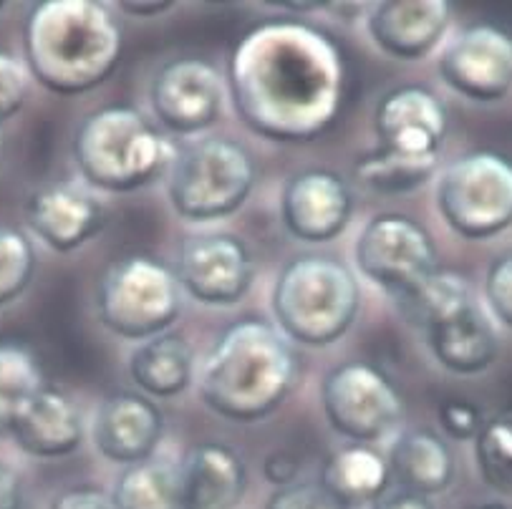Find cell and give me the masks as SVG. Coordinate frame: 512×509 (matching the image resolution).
Masks as SVG:
<instances>
[{
    "instance_id": "1",
    "label": "cell",
    "mask_w": 512,
    "mask_h": 509,
    "mask_svg": "<svg viewBox=\"0 0 512 509\" xmlns=\"http://www.w3.org/2000/svg\"><path fill=\"white\" fill-rule=\"evenodd\" d=\"M346 69L336 43L298 21L260 23L230 58V91L258 137L303 144L331 129L344 104Z\"/></svg>"
},
{
    "instance_id": "2",
    "label": "cell",
    "mask_w": 512,
    "mask_h": 509,
    "mask_svg": "<svg viewBox=\"0 0 512 509\" xmlns=\"http://www.w3.org/2000/svg\"><path fill=\"white\" fill-rule=\"evenodd\" d=\"M296 353L283 333L258 318L227 326L200 368L207 409L250 424L280 409L296 384Z\"/></svg>"
},
{
    "instance_id": "3",
    "label": "cell",
    "mask_w": 512,
    "mask_h": 509,
    "mask_svg": "<svg viewBox=\"0 0 512 509\" xmlns=\"http://www.w3.org/2000/svg\"><path fill=\"white\" fill-rule=\"evenodd\" d=\"M23 51L33 79L76 96L104 84L122 56V28L91 0H46L26 21Z\"/></svg>"
},
{
    "instance_id": "4",
    "label": "cell",
    "mask_w": 512,
    "mask_h": 509,
    "mask_svg": "<svg viewBox=\"0 0 512 509\" xmlns=\"http://www.w3.org/2000/svg\"><path fill=\"white\" fill-rule=\"evenodd\" d=\"M175 157L164 134L132 106H104L74 134V159L84 182L114 195L149 187Z\"/></svg>"
},
{
    "instance_id": "5",
    "label": "cell",
    "mask_w": 512,
    "mask_h": 509,
    "mask_svg": "<svg viewBox=\"0 0 512 509\" xmlns=\"http://www.w3.org/2000/svg\"><path fill=\"white\" fill-rule=\"evenodd\" d=\"M361 308L356 275L328 255H298L280 270L273 288V313L280 333L308 348L341 341Z\"/></svg>"
},
{
    "instance_id": "6",
    "label": "cell",
    "mask_w": 512,
    "mask_h": 509,
    "mask_svg": "<svg viewBox=\"0 0 512 509\" xmlns=\"http://www.w3.org/2000/svg\"><path fill=\"white\" fill-rule=\"evenodd\" d=\"M255 184V162L235 139L205 137L172 162L167 195L180 217L215 222L243 210Z\"/></svg>"
},
{
    "instance_id": "7",
    "label": "cell",
    "mask_w": 512,
    "mask_h": 509,
    "mask_svg": "<svg viewBox=\"0 0 512 509\" xmlns=\"http://www.w3.org/2000/svg\"><path fill=\"white\" fill-rule=\"evenodd\" d=\"M96 313L101 326L127 341H149L182 313V288L175 270L159 260L132 255L111 263L96 290Z\"/></svg>"
},
{
    "instance_id": "8",
    "label": "cell",
    "mask_w": 512,
    "mask_h": 509,
    "mask_svg": "<svg viewBox=\"0 0 512 509\" xmlns=\"http://www.w3.org/2000/svg\"><path fill=\"white\" fill-rule=\"evenodd\" d=\"M437 207L452 232L490 240L512 227V162L495 152L454 159L437 184Z\"/></svg>"
},
{
    "instance_id": "9",
    "label": "cell",
    "mask_w": 512,
    "mask_h": 509,
    "mask_svg": "<svg viewBox=\"0 0 512 509\" xmlns=\"http://www.w3.org/2000/svg\"><path fill=\"white\" fill-rule=\"evenodd\" d=\"M321 404L333 431L356 444H376L399 431L404 401L389 378L371 363L336 366L321 386Z\"/></svg>"
},
{
    "instance_id": "10",
    "label": "cell",
    "mask_w": 512,
    "mask_h": 509,
    "mask_svg": "<svg viewBox=\"0 0 512 509\" xmlns=\"http://www.w3.org/2000/svg\"><path fill=\"white\" fill-rule=\"evenodd\" d=\"M356 265L369 283L394 300L439 270L437 245L422 222L399 212H384L371 217L361 230Z\"/></svg>"
},
{
    "instance_id": "11",
    "label": "cell",
    "mask_w": 512,
    "mask_h": 509,
    "mask_svg": "<svg viewBox=\"0 0 512 509\" xmlns=\"http://www.w3.org/2000/svg\"><path fill=\"white\" fill-rule=\"evenodd\" d=\"M374 126L379 152L402 162L439 167L449 119L439 96L427 86L404 84L381 96Z\"/></svg>"
},
{
    "instance_id": "12",
    "label": "cell",
    "mask_w": 512,
    "mask_h": 509,
    "mask_svg": "<svg viewBox=\"0 0 512 509\" xmlns=\"http://www.w3.org/2000/svg\"><path fill=\"white\" fill-rule=\"evenodd\" d=\"M439 76L477 104L502 101L512 91V36L490 23L462 28L439 56Z\"/></svg>"
},
{
    "instance_id": "13",
    "label": "cell",
    "mask_w": 512,
    "mask_h": 509,
    "mask_svg": "<svg viewBox=\"0 0 512 509\" xmlns=\"http://www.w3.org/2000/svg\"><path fill=\"white\" fill-rule=\"evenodd\" d=\"M177 280L202 305H235L248 295L255 278L253 255L240 237L225 232L192 235L177 255Z\"/></svg>"
},
{
    "instance_id": "14",
    "label": "cell",
    "mask_w": 512,
    "mask_h": 509,
    "mask_svg": "<svg viewBox=\"0 0 512 509\" xmlns=\"http://www.w3.org/2000/svg\"><path fill=\"white\" fill-rule=\"evenodd\" d=\"M154 116L180 137L205 132L222 114V76L205 58H175L154 74Z\"/></svg>"
},
{
    "instance_id": "15",
    "label": "cell",
    "mask_w": 512,
    "mask_h": 509,
    "mask_svg": "<svg viewBox=\"0 0 512 509\" xmlns=\"http://www.w3.org/2000/svg\"><path fill=\"white\" fill-rule=\"evenodd\" d=\"M280 215L296 240L321 245L336 240L349 227L354 195L349 182L333 169H303L283 187Z\"/></svg>"
},
{
    "instance_id": "16",
    "label": "cell",
    "mask_w": 512,
    "mask_h": 509,
    "mask_svg": "<svg viewBox=\"0 0 512 509\" xmlns=\"http://www.w3.org/2000/svg\"><path fill=\"white\" fill-rule=\"evenodd\" d=\"M422 331L434 361L454 376H477L490 371L500 356L495 323L475 293L444 310Z\"/></svg>"
},
{
    "instance_id": "17",
    "label": "cell",
    "mask_w": 512,
    "mask_h": 509,
    "mask_svg": "<svg viewBox=\"0 0 512 509\" xmlns=\"http://www.w3.org/2000/svg\"><path fill=\"white\" fill-rule=\"evenodd\" d=\"M164 434V416L147 396L119 391L99 404L91 426L94 447L114 464L144 462L154 457Z\"/></svg>"
},
{
    "instance_id": "18",
    "label": "cell",
    "mask_w": 512,
    "mask_h": 509,
    "mask_svg": "<svg viewBox=\"0 0 512 509\" xmlns=\"http://www.w3.org/2000/svg\"><path fill=\"white\" fill-rule=\"evenodd\" d=\"M28 227L53 252H74L104 230L99 202L69 182L43 184L26 202Z\"/></svg>"
},
{
    "instance_id": "19",
    "label": "cell",
    "mask_w": 512,
    "mask_h": 509,
    "mask_svg": "<svg viewBox=\"0 0 512 509\" xmlns=\"http://www.w3.org/2000/svg\"><path fill=\"white\" fill-rule=\"evenodd\" d=\"M452 8L444 0H386L366 18V31L379 51L399 61L429 56L447 33Z\"/></svg>"
},
{
    "instance_id": "20",
    "label": "cell",
    "mask_w": 512,
    "mask_h": 509,
    "mask_svg": "<svg viewBox=\"0 0 512 509\" xmlns=\"http://www.w3.org/2000/svg\"><path fill=\"white\" fill-rule=\"evenodd\" d=\"M11 436L21 452L31 457H69L84 441V419L79 406L64 391L43 386L18 411Z\"/></svg>"
},
{
    "instance_id": "21",
    "label": "cell",
    "mask_w": 512,
    "mask_h": 509,
    "mask_svg": "<svg viewBox=\"0 0 512 509\" xmlns=\"http://www.w3.org/2000/svg\"><path fill=\"white\" fill-rule=\"evenodd\" d=\"M248 487L240 454L225 444H197L180 467L182 509H235Z\"/></svg>"
},
{
    "instance_id": "22",
    "label": "cell",
    "mask_w": 512,
    "mask_h": 509,
    "mask_svg": "<svg viewBox=\"0 0 512 509\" xmlns=\"http://www.w3.org/2000/svg\"><path fill=\"white\" fill-rule=\"evenodd\" d=\"M386 462L399 487L424 497L447 492L454 479L452 452L432 429H412L396 436Z\"/></svg>"
},
{
    "instance_id": "23",
    "label": "cell",
    "mask_w": 512,
    "mask_h": 509,
    "mask_svg": "<svg viewBox=\"0 0 512 509\" xmlns=\"http://www.w3.org/2000/svg\"><path fill=\"white\" fill-rule=\"evenodd\" d=\"M129 376L139 391L154 399H175L195 378V351L185 336L162 333L139 343L129 358Z\"/></svg>"
},
{
    "instance_id": "24",
    "label": "cell",
    "mask_w": 512,
    "mask_h": 509,
    "mask_svg": "<svg viewBox=\"0 0 512 509\" xmlns=\"http://www.w3.org/2000/svg\"><path fill=\"white\" fill-rule=\"evenodd\" d=\"M389 462L366 444L338 449L321 469V487L346 509L374 504L389 489Z\"/></svg>"
},
{
    "instance_id": "25",
    "label": "cell",
    "mask_w": 512,
    "mask_h": 509,
    "mask_svg": "<svg viewBox=\"0 0 512 509\" xmlns=\"http://www.w3.org/2000/svg\"><path fill=\"white\" fill-rule=\"evenodd\" d=\"M111 502L117 509H182L180 467L162 457L124 467L111 492Z\"/></svg>"
},
{
    "instance_id": "26",
    "label": "cell",
    "mask_w": 512,
    "mask_h": 509,
    "mask_svg": "<svg viewBox=\"0 0 512 509\" xmlns=\"http://www.w3.org/2000/svg\"><path fill=\"white\" fill-rule=\"evenodd\" d=\"M43 386L36 356L16 343H0V436H11L18 411Z\"/></svg>"
},
{
    "instance_id": "27",
    "label": "cell",
    "mask_w": 512,
    "mask_h": 509,
    "mask_svg": "<svg viewBox=\"0 0 512 509\" xmlns=\"http://www.w3.org/2000/svg\"><path fill=\"white\" fill-rule=\"evenodd\" d=\"M437 169L402 162L384 152H371L356 162V179L376 195H409L434 177Z\"/></svg>"
},
{
    "instance_id": "28",
    "label": "cell",
    "mask_w": 512,
    "mask_h": 509,
    "mask_svg": "<svg viewBox=\"0 0 512 509\" xmlns=\"http://www.w3.org/2000/svg\"><path fill=\"white\" fill-rule=\"evenodd\" d=\"M475 462L487 487L512 494V416L482 424L475 439Z\"/></svg>"
},
{
    "instance_id": "29",
    "label": "cell",
    "mask_w": 512,
    "mask_h": 509,
    "mask_svg": "<svg viewBox=\"0 0 512 509\" xmlns=\"http://www.w3.org/2000/svg\"><path fill=\"white\" fill-rule=\"evenodd\" d=\"M36 275L33 242L13 227H0V308L21 298Z\"/></svg>"
},
{
    "instance_id": "30",
    "label": "cell",
    "mask_w": 512,
    "mask_h": 509,
    "mask_svg": "<svg viewBox=\"0 0 512 509\" xmlns=\"http://www.w3.org/2000/svg\"><path fill=\"white\" fill-rule=\"evenodd\" d=\"M487 313L512 331V252L497 258L485 275Z\"/></svg>"
},
{
    "instance_id": "31",
    "label": "cell",
    "mask_w": 512,
    "mask_h": 509,
    "mask_svg": "<svg viewBox=\"0 0 512 509\" xmlns=\"http://www.w3.org/2000/svg\"><path fill=\"white\" fill-rule=\"evenodd\" d=\"M265 509H346L321 482H293L270 494Z\"/></svg>"
},
{
    "instance_id": "32",
    "label": "cell",
    "mask_w": 512,
    "mask_h": 509,
    "mask_svg": "<svg viewBox=\"0 0 512 509\" xmlns=\"http://www.w3.org/2000/svg\"><path fill=\"white\" fill-rule=\"evenodd\" d=\"M28 96L26 69L8 53H0V124L23 109Z\"/></svg>"
},
{
    "instance_id": "33",
    "label": "cell",
    "mask_w": 512,
    "mask_h": 509,
    "mask_svg": "<svg viewBox=\"0 0 512 509\" xmlns=\"http://www.w3.org/2000/svg\"><path fill=\"white\" fill-rule=\"evenodd\" d=\"M439 426L447 436L457 441H470L477 439L482 429V414L475 404L462 399H447L439 404L437 411Z\"/></svg>"
},
{
    "instance_id": "34",
    "label": "cell",
    "mask_w": 512,
    "mask_h": 509,
    "mask_svg": "<svg viewBox=\"0 0 512 509\" xmlns=\"http://www.w3.org/2000/svg\"><path fill=\"white\" fill-rule=\"evenodd\" d=\"M48 509H117L111 502V494L96 487H71L56 494Z\"/></svg>"
},
{
    "instance_id": "35",
    "label": "cell",
    "mask_w": 512,
    "mask_h": 509,
    "mask_svg": "<svg viewBox=\"0 0 512 509\" xmlns=\"http://www.w3.org/2000/svg\"><path fill=\"white\" fill-rule=\"evenodd\" d=\"M371 509H434V502L424 494L417 492H409L404 487H396V489H386Z\"/></svg>"
},
{
    "instance_id": "36",
    "label": "cell",
    "mask_w": 512,
    "mask_h": 509,
    "mask_svg": "<svg viewBox=\"0 0 512 509\" xmlns=\"http://www.w3.org/2000/svg\"><path fill=\"white\" fill-rule=\"evenodd\" d=\"M298 474V462L293 454L288 452H273L265 459V477L268 482H273L275 487H288V484L296 482Z\"/></svg>"
},
{
    "instance_id": "37",
    "label": "cell",
    "mask_w": 512,
    "mask_h": 509,
    "mask_svg": "<svg viewBox=\"0 0 512 509\" xmlns=\"http://www.w3.org/2000/svg\"><path fill=\"white\" fill-rule=\"evenodd\" d=\"M23 487L21 477L8 464L0 462V509H21Z\"/></svg>"
},
{
    "instance_id": "38",
    "label": "cell",
    "mask_w": 512,
    "mask_h": 509,
    "mask_svg": "<svg viewBox=\"0 0 512 509\" xmlns=\"http://www.w3.org/2000/svg\"><path fill=\"white\" fill-rule=\"evenodd\" d=\"M175 6V3H167V0H149V3H129V0H122L119 3V8H122L124 13H129V16H159V13L169 11V8Z\"/></svg>"
},
{
    "instance_id": "39",
    "label": "cell",
    "mask_w": 512,
    "mask_h": 509,
    "mask_svg": "<svg viewBox=\"0 0 512 509\" xmlns=\"http://www.w3.org/2000/svg\"><path fill=\"white\" fill-rule=\"evenodd\" d=\"M472 509H507V507L500 502H485V504H477V507H472Z\"/></svg>"
},
{
    "instance_id": "40",
    "label": "cell",
    "mask_w": 512,
    "mask_h": 509,
    "mask_svg": "<svg viewBox=\"0 0 512 509\" xmlns=\"http://www.w3.org/2000/svg\"><path fill=\"white\" fill-rule=\"evenodd\" d=\"M0 152H3V129H0Z\"/></svg>"
},
{
    "instance_id": "41",
    "label": "cell",
    "mask_w": 512,
    "mask_h": 509,
    "mask_svg": "<svg viewBox=\"0 0 512 509\" xmlns=\"http://www.w3.org/2000/svg\"><path fill=\"white\" fill-rule=\"evenodd\" d=\"M3 6H6V3H0V8H3Z\"/></svg>"
}]
</instances>
